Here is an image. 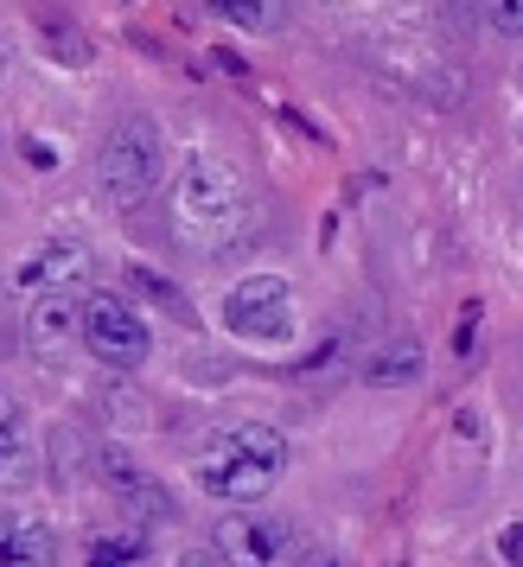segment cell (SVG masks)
Returning a JSON list of instances; mask_svg holds the SVG:
<instances>
[{"instance_id": "1", "label": "cell", "mask_w": 523, "mask_h": 567, "mask_svg": "<svg viewBox=\"0 0 523 567\" xmlns=\"http://www.w3.org/2000/svg\"><path fill=\"white\" fill-rule=\"evenodd\" d=\"M281 465H288V440L275 434V427H262V421H224V427H211L198 440L192 478L217 504H256V497L275 491Z\"/></svg>"}, {"instance_id": "2", "label": "cell", "mask_w": 523, "mask_h": 567, "mask_svg": "<svg viewBox=\"0 0 523 567\" xmlns=\"http://www.w3.org/2000/svg\"><path fill=\"white\" fill-rule=\"evenodd\" d=\"M243 210H249L243 179H236L217 154H185L180 159V173H173V224H180L192 243H224V236H236Z\"/></svg>"}, {"instance_id": "3", "label": "cell", "mask_w": 523, "mask_h": 567, "mask_svg": "<svg viewBox=\"0 0 523 567\" xmlns=\"http://www.w3.org/2000/svg\"><path fill=\"white\" fill-rule=\"evenodd\" d=\"M160 166H166V141L147 115H122L109 141L96 147V185H103L109 205H141L147 192L160 185Z\"/></svg>"}, {"instance_id": "4", "label": "cell", "mask_w": 523, "mask_h": 567, "mask_svg": "<svg viewBox=\"0 0 523 567\" xmlns=\"http://www.w3.org/2000/svg\"><path fill=\"white\" fill-rule=\"evenodd\" d=\"M83 344L90 358L109 363V370H141L154 338H147V319L122 300V293H83Z\"/></svg>"}, {"instance_id": "5", "label": "cell", "mask_w": 523, "mask_h": 567, "mask_svg": "<svg viewBox=\"0 0 523 567\" xmlns=\"http://www.w3.org/2000/svg\"><path fill=\"white\" fill-rule=\"evenodd\" d=\"M224 326L256 344H281L294 332V287L281 275H249L224 293Z\"/></svg>"}, {"instance_id": "6", "label": "cell", "mask_w": 523, "mask_h": 567, "mask_svg": "<svg viewBox=\"0 0 523 567\" xmlns=\"http://www.w3.org/2000/svg\"><path fill=\"white\" fill-rule=\"evenodd\" d=\"M211 542H217V555H224V567H288L294 561V523H281V516H256L236 504L230 516H217V529H211Z\"/></svg>"}, {"instance_id": "7", "label": "cell", "mask_w": 523, "mask_h": 567, "mask_svg": "<svg viewBox=\"0 0 523 567\" xmlns=\"http://www.w3.org/2000/svg\"><path fill=\"white\" fill-rule=\"evenodd\" d=\"M83 275H90V249L71 243V236H58V243H39V249L20 261L13 281L27 287V293H78Z\"/></svg>"}, {"instance_id": "8", "label": "cell", "mask_w": 523, "mask_h": 567, "mask_svg": "<svg viewBox=\"0 0 523 567\" xmlns=\"http://www.w3.org/2000/svg\"><path fill=\"white\" fill-rule=\"evenodd\" d=\"M96 472H103V485L115 491L134 516H147V523H166V516H173V497H166V491H160L154 478L122 453V446H103V453H96Z\"/></svg>"}, {"instance_id": "9", "label": "cell", "mask_w": 523, "mask_h": 567, "mask_svg": "<svg viewBox=\"0 0 523 567\" xmlns=\"http://www.w3.org/2000/svg\"><path fill=\"white\" fill-rule=\"evenodd\" d=\"M0 567H58V536L39 516L0 504Z\"/></svg>"}, {"instance_id": "10", "label": "cell", "mask_w": 523, "mask_h": 567, "mask_svg": "<svg viewBox=\"0 0 523 567\" xmlns=\"http://www.w3.org/2000/svg\"><path fill=\"white\" fill-rule=\"evenodd\" d=\"M78 338H83V300L78 293H39V307L27 312V344L32 351L58 358V351L78 344Z\"/></svg>"}, {"instance_id": "11", "label": "cell", "mask_w": 523, "mask_h": 567, "mask_svg": "<svg viewBox=\"0 0 523 567\" xmlns=\"http://www.w3.org/2000/svg\"><path fill=\"white\" fill-rule=\"evenodd\" d=\"M27 478H32V421L0 389V485H27Z\"/></svg>"}, {"instance_id": "12", "label": "cell", "mask_w": 523, "mask_h": 567, "mask_svg": "<svg viewBox=\"0 0 523 567\" xmlns=\"http://www.w3.org/2000/svg\"><path fill=\"white\" fill-rule=\"evenodd\" d=\"M358 377H365L370 389H409L421 377V344L416 338H396V344H383V351H370Z\"/></svg>"}, {"instance_id": "13", "label": "cell", "mask_w": 523, "mask_h": 567, "mask_svg": "<svg viewBox=\"0 0 523 567\" xmlns=\"http://www.w3.org/2000/svg\"><path fill=\"white\" fill-rule=\"evenodd\" d=\"M129 287L141 293V300H154V307L166 312V319H180V326H192V319H198V312H192V300H185V287H173L166 275H154V268H141V261L129 268Z\"/></svg>"}, {"instance_id": "14", "label": "cell", "mask_w": 523, "mask_h": 567, "mask_svg": "<svg viewBox=\"0 0 523 567\" xmlns=\"http://www.w3.org/2000/svg\"><path fill=\"white\" fill-rule=\"evenodd\" d=\"M141 555H147V536L141 529H103V536H90L83 567H134Z\"/></svg>"}, {"instance_id": "15", "label": "cell", "mask_w": 523, "mask_h": 567, "mask_svg": "<svg viewBox=\"0 0 523 567\" xmlns=\"http://www.w3.org/2000/svg\"><path fill=\"white\" fill-rule=\"evenodd\" d=\"M211 13L243 32H281V7L275 0H211Z\"/></svg>"}, {"instance_id": "16", "label": "cell", "mask_w": 523, "mask_h": 567, "mask_svg": "<svg viewBox=\"0 0 523 567\" xmlns=\"http://www.w3.org/2000/svg\"><path fill=\"white\" fill-rule=\"evenodd\" d=\"M39 39H45V45H52V58L58 64H71V71H83V64H90V39H83L78 27H71V20H45V27H39Z\"/></svg>"}, {"instance_id": "17", "label": "cell", "mask_w": 523, "mask_h": 567, "mask_svg": "<svg viewBox=\"0 0 523 567\" xmlns=\"http://www.w3.org/2000/svg\"><path fill=\"white\" fill-rule=\"evenodd\" d=\"M485 27L517 39V32H523V0H492V7H485Z\"/></svg>"}, {"instance_id": "18", "label": "cell", "mask_w": 523, "mask_h": 567, "mask_svg": "<svg viewBox=\"0 0 523 567\" xmlns=\"http://www.w3.org/2000/svg\"><path fill=\"white\" fill-rule=\"evenodd\" d=\"M498 555H504V567H523V523H511V529L498 536Z\"/></svg>"}, {"instance_id": "19", "label": "cell", "mask_w": 523, "mask_h": 567, "mask_svg": "<svg viewBox=\"0 0 523 567\" xmlns=\"http://www.w3.org/2000/svg\"><path fill=\"white\" fill-rule=\"evenodd\" d=\"M27 154H32V166H39V173H52V166H58V154L45 147V141H27Z\"/></svg>"}, {"instance_id": "20", "label": "cell", "mask_w": 523, "mask_h": 567, "mask_svg": "<svg viewBox=\"0 0 523 567\" xmlns=\"http://www.w3.org/2000/svg\"><path fill=\"white\" fill-rule=\"evenodd\" d=\"M300 567H351V561H345V555H332V548H314Z\"/></svg>"}, {"instance_id": "21", "label": "cell", "mask_w": 523, "mask_h": 567, "mask_svg": "<svg viewBox=\"0 0 523 567\" xmlns=\"http://www.w3.org/2000/svg\"><path fill=\"white\" fill-rule=\"evenodd\" d=\"M173 567H217V561H211V555H180Z\"/></svg>"}, {"instance_id": "22", "label": "cell", "mask_w": 523, "mask_h": 567, "mask_svg": "<svg viewBox=\"0 0 523 567\" xmlns=\"http://www.w3.org/2000/svg\"><path fill=\"white\" fill-rule=\"evenodd\" d=\"M0 64H7V39H0Z\"/></svg>"}]
</instances>
